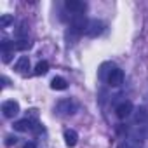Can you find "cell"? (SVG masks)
I'll return each mask as SVG.
<instances>
[{"label": "cell", "instance_id": "cell-1", "mask_svg": "<svg viewBox=\"0 0 148 148\" xmlns=\"http://www.w3.org/2000/svg\"><path fill=\"white\" fill-rule=\"evenodd\" d=\"M56 113L58 115H63V117H66V115H73L77 112V105H75V101H71V99H61L58 105H56Z\"/></svg>", "mask_w": 148, "mask_h": 148}, {"label": "cell", "instance_id": "cell-2", "mask_svg": "<svg viewBox=\"0 0 148 148\" xmlns=\"http://www.w3.org/2000/svg\"><path fill=\"white\" fill-rule=\"evenodd\" d=\"M87 26H89V21H87L86 14H73V18H71V28H73V32L84 33V32H87Z\"/></svg>", "mask_w": 148, "mask_h": 148}, {"label": "cell", "instance_id": "cell-3", "mask_svg": "<svg viewBox=\"0 0 148 148\" xmlns=\"http://www.w3.org/2000/svg\"><path fill=\"white\" fill-rule=\"evenodd\" d=\"M2 113H4L5 119H14V117L19 113V103L14 101V99L4 101V103H2Z\"/></svg>", "mask_w": 148, "mask_h": 148}, {"label": "cell", "instance_id": "cell-4", "mask_svg": "<svg viewBox=\"0 0 148 148\" xmlns=\"http://www.w3.org/2000/svg\"><path fill=\"white\" fill-rule=\"evenodd\" d=\"M106 80H108V84H110L112 87H119V86L124 82V71H122L120 68H113V70H110Z\"/></svg>", "mask_w": 148, "mask_h": 148}, {"label": "cell", "instance_id": "cell-5", "mask_svg": "<svg viewBox=\"0 0 148 148\" xmlns=\"http://www.w3.org/2000/svg\"><path fill=\"white\" fill-rule=\"evenodd\" d=\"M64 7H66L68 11H71V12H75V14H80V12H84V11L87 9L86 2H80V0H66V2H64Z\"/></svg>", "mask_w": 148, "mask_h": 148}, {"label": "cell", "instance_id": "cell-6", "mask_svg": "<svg viewBox=\"0 0 148 148\" xmlns=\"http://www.w3.org/2000/svg\"><path fill=\"white\" fill-rule=\"evenodd\" d=\"M131 112H132V103H131V101H122V103L115 108V113H117L119 119H127V117L131 115Z\"/></svg>", "mask_w": 148, "mask_h": 148}, {"label": "cell", "instance_id": "cell-7", "mask_svg": "<svg viewBox=\"0 0 148 148\" xmlns=\"http://www.w3.org/2000/svg\"><path fill=\"white\" fill-rule=\"evenodd\" d=\"M12 127H14V131H18V132H26V131H33L35 124L26 117V119H23V120H16V122L12 124Z\"/></svg>", "mask_w": 148, "mask_h": 148}, {"label": "cell", "instance_id": "cell-8", "mask_svg": "<svg viewBox=\"0 0 148 148\" xmlns=\"http://www.w3.org/2000/svg\"><path fill=\"white\" fill-rule=\"evenodd\" d=\"M103 28H105V25L101 23V21H98V19H92V21H89V26H87V35L89 37H98L101 32H103Z\"/></svg>", "mask_w": 148, "mask_h": 148}, {"label": "cell", "instance_id": "cell-9", "mask_svg": "<svg viewBox=\"0 0 148 148\" xmlns=\"http://www.w3.org/2000/svg\"><path fill=\"white\" fill-rule=\"evenodd\" d=\"M14 70H16L18 73H26V71L30 70V58H28V56H21V58L16 61Z\"/></svg>", "mask_w": 148, "mask_h": 148}, {"label": "cell", "instance_id": "cell-10", "mask_svg": "<svg viewBox=\"0 0 148 148\" xmlns=\"http://www.w3.org/2000/svg\"><path fill=\"white\" fill-rule=\"evenodd\" d=\"M77 139H79V134L73 131V129H66L64 131V143L68 146H75L77 145Z\"/></svg>", "mask_w": 148, "mask_h": 148}, {"label": "cell", "instance_id": "cell-11", "mask_svg": "<svg viewBox=\"0 0 148 148\" xmlns=\"http://www.w3.org/2000/svg\"><path fill=\"white\" fill-rule=\"evenodd\" d=\"M66 87H68V82L63 77H54L51 80V89H54V91H64Z\"/></svg>", "mask_w": 148, "mask_h": 148}, {"label": "cell", "instance_id": "cell-12", "mask_svg": "<svg viewBox=\"0 0 148 148\" xmlns=\"http://www.w3.org/2000/svg\"><path fill=\"white\" fill-rule=\"evenodd\" d=\"M49 71V63L47 61H38L35 66V75H45Z\"/></svg>", "mask_w": 148, "mask_h": 148}, {"label": "cell", "instance_id": "cell-13", "mask_svg": "<svg viewBox=\"0 0 148 148\" xmlns=\"http://www.w3.org/2000/svg\"><path fill=\"white\" fill-rule=\"evenodd\" d=\"M30 47H32V42L28 38H21V40L14 42V49H18V51H26Z\"/></svg>", "mask_w": 148, "mask_h": 148}, {"label": "cell", "instance_id": "cell-14", "mask_svg": "<svg viewBox=\"0 0 148 148\" xmlns=\"http://www.w3.org/2000/svg\"><path fill=\"white\" fill-rule=\"evenodd\" d=\"M12 23H14V16H11V14H2L0 16V26L2 28H7Z\"/></svg>", "mask_w": 148, "mask_h": 148}, {"label": "cell", "instance_id": "cell-15", "mask_svg": "<svg viewBox=\"0 0 148 148\" xmlns=\"http://www.w3.org/2000/svg\"><path fill=\"white\" fill-rule=\"evenodd\" d=\"M146 119H148V112H146L145 108H139L138 113H136V122H143V120H146Z\"/></svg>", "mask_w": 148, "mask_h": 148}, {"label": "cell", "instance_id": "cell-16", "mask_svg": "<svg viewBox=\"0 0 148 148\" xmlns=\"http://www.w3.org/2000/svg\"><path fill=\"white\" fill-rule=\"evenodd\" d=\"M16 141H18V138H16V136H12V134L5 138V145H7V146H12V145H16Z\"/></svg>", "mask_w": 148, "mask_h": 148}, {"label": "cell", "instance_id": "cell-17", "mask_svg": "<svg viewBox=\"0 0 148 148\" xmlns=\"http://www.w3.org/2000/svg\"><path fill=\"white\" fill-rule=\"evenodd\" d=\"M12 59V52H2V61L4 63H9Z\"/></svg>", "mask_w": 148, "mask_h": 148}, {"label": "cell", "instance_id": "cell-18", "mask_svg": "<svg viewBox=\"0 0 148 148\" xmlns=\"http://www.w3.org/2000/svg\"><path fill=\"white\" fill-rule=\"evenodd\" d=\"M23 148H37V145L33 143V141H30V143H25V146Z\"/></svg>", "mask_w": 148, "mask_h": 148}]
</instances>
